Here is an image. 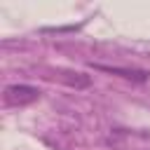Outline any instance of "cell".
<instances>
[{
    "label": "cell",
    "mask_w": 150,
    "mask_h": 150,
    "mask_svg": "<svg viewBox=\"0 0 150 150\" xmlns=\"http://www.w3.org/2000/svg\"><path fill=\"white\" fill-rule=\"evenodd\" d=\"M40 98V89L30 87V84H9L5 87V103L14 105V108H23L33 101Z\"/></svg>",
    "instance_id": "1"
},
{
    "label": "cell",
    "mask_w": 150,
    "mask_h": 150,
    "mask_svg": "<svg viewBox=\"0 0 150 150\" xmlns=\"http://www.w3.org/2000/svg\"><path fill=\"white\" fill-rule=\"evenodd\" d=\"M96 68H101V70H108V73H120L122 77L138 80V82L148 80V73H145V70H127V68H110V66H96Z\"/></svg>",
    "instance_id": "3"
},
{
    "label": "cell",
    "mask_w": 150,
    "mask_h": 150,
    "mask_svg": "<svg viewBox=\"0 0 150 150\" xmlns=\"http://www.w3.org/2000/svg\"><path fill=\"white\" fill-rule=\"evenodd\" d=\"M61 80L66 82V84H70V87H75V89H82V87H89V75H84V73H80V70H63L61 73Z\"/></svg>",
    "instance_id": "2"
}]
</instances>
